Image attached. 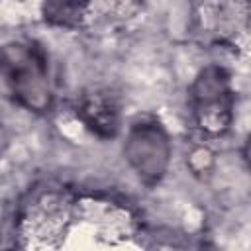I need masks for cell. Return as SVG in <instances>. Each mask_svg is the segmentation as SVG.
I'll return each instance as SVG.
<instances>
[{
    "instance_id": "6",
    "label": "cell",
    "mask_w": 251,
    "mask_h": 251,
    "mask_svg": "<svg viewBox=\"0 0 251 251\" xmlns=\"http://www.w3.org/2000/svg\"><path fill=\"white\" fill-rule=\"evenodd\" d=\"M8 139H10L8 127H6V124H4V120H2V116H0V155H2L4 149L8 147Z\"/></svg>"
},
{
    "instance_id": "5",
    "label": "cell",
    "mask_w": 251,
    "mask_h": 251,
    "mask_svg": "<svg viewBox=\"0 0 251 251\" xmlns=\"http://www.w3.org/2000/svg\"><path fill=\"white\" fill-rule=\"evenodd\" d=\"M88 0H43V16L59 27H76L86 12Z\"/></svg>"
},
{
    "instance_id": "4",
    "label": "cell",
    "mask_w": 251,
    "mask_h": 251,
    "mask_svg": "<svg viewBox=\"0 0 251 251\" xmlns=\"http://www.w3.org/2000/svg\"><path fill=\"white\" fill-rule=\"evenodd\" d=\"M84 126L100 137H114L120 127V108L112 94L90 92L84 94L76 108Z\"/></svg>"
},
{
    "instance_id": "3",
    "label": "cell",
    "mask_w": 251,
    "mask_h": 251,
    "mask_svg": "<svg viewBox=\"0 0 251 251\" xmlns=\"http://www.w3.org/2000/svg\"><path fill=\"white\" fill-rule=\"evenodd\" d=\"M124 155L129 167L145 184H155L165 176L169 169V135L157 122L133 124L126 137Z\"/></svg>"
},
{
    "instance_id": "1",
    "label": "cell",
    "mask_w": 251,
    "mask_h": 251,
    "mask_svg": "<svg viewBox=\"0 0 251 251\" xmlns=\"http://www.w3.org/2000/svg\"><path fill=\"white\" fill-rule=\"evenodd\" d=\"M0 73L12 96L29 112H47L53 102L43 51L31 41H12L0 49Z\"/></svg>"
},
{
    "instance_id": "2",
    "label": "cell",
    "mask_w": 251,
    "mask_h": 251,
    "mask_svg": "<svg viewBox=\"0 0 251 251\" xmlns=\"http://www.w3.org/2000/svg\"><path fill=\"white\" fill-rule=\"evenodd\" d=\"M190 106L204 133H224L233 118V90L229 75L222 67L202 69L190 86Z\"/></svg>"
}]
</instances>
